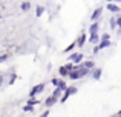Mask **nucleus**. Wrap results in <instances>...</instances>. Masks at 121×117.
Here are the masks:
<instances>
[{"label": "nucleus", "instance_id": "obj_1", "mask_svg": "<svg viewBox=\"0 0 121 117\" xmlns=\"http://www.w3.org/2000/svg\"><path fill=\"white\" fill-rule=\"evenodd\" d=\"M75 93H77V88H75V86H69L68 89L65 91V96L61 97V102H65V100L68 99L69 96H72V94H75Z\"/></svg>", "mask_w": 121, "mask_h": 117}, {"label": "nucleus", "instance_id": "obj_2", "mask_svg": "<svg viewBox=\"0 0 121 117\" xmlns=\"http://www.w3.org/2000/svg\"><path fill=\"white\" fill-rule=\"evenodd\" d=\"M69 60H72V63H81V60H83V54H80V52H74V54H71Z\"/></svg>", "mask_w": 121, "mask_h": 117}, {"label": "nucleus", "instance_id": "obj_3", "mask_svg": "<svg viewBox=\"0 0 121 117\" xmlns=\"http://www.w3.org/2000/svg\"><path fill=\"white\" fill-rule=\"evenodd\" d=\"M43 88H44V85H43V83H41V85H37V86H34L32 89H31V93H29V97L32 99V97L35 96L37 93H41V91H43Z\"/></svg>", "mask_w": 121, "mask_h": 117}, {"label": "nucleus", "instance_id": "obj_4", "mask_svg": "<svg viewBox=\"0 0 121 117\" xmlns=\"http://www.w3.org/2000/svg\"><path fill=\"white\" fill-rule=\"evenodd\" d=\"M69 77H71L72 80H75V79H80V71H78V68H74V71L69 72Z\"/></svg>", "mask_w": 121, "mask_h": 117}, {"label": "nucleus", "instance_id": "obj_5", "mask_svg": "<svg viewBox=\"0 0 121 117\" xmlns=\"http://www.w3.org/2000/svg\"><path fill=\"white\" fill-rule=\"evenodd\" d=\"M107 9L112 11V12H118L120 14V6H117L115 3H107Z\"/></svg>", "mask_w": 121, "mask_h": 117}, {"label": "nucleus", "instance_id": "obj_6", "mask_svg": "<svg viewBox=\"0 0 121 117\" xmlns=\"http://www.w3.org/2000/svg\"><path fill=\"white\" fill-rule=\"evenodd\" d=\"M101 12H103V8H97V9L94 11V14H92V17H91V19H92V20L95 22V20H97V19H98V17L101 15Z\"/></svg>", "mask_w": 121, "mask_h": 117}, {"label": "nucleus", "instance_id": "obj_7", "mask_svg": "<svg viewBox=\"0 0 121 117\" xmlns=\"http://www.w3.org/2000/svg\"><path fill=\"white\" fill-rule=\"evenodd\" d=\"M55 102H57V99H55V97H52V96H51V97H48V99H46L44 105H46V106H52Z\"/></svg>", "mask_w": 121, "mask_h": 117}, {"label": "nucleus", "instance_id": "obj_8", "mask_svg": "<svg viewBox=\"0 0 121 117\" xmlns=\"http://www.w3.org/2000/svg\"><path fill=\"white\" fill-rule=\"evenodd\" d=\"M84 42H86V34H81V36L78 37V40H77V46H83Z\"/></svg>", "mask_w": 121, "mask_h": 117}, {"label": "nucleus", "instance_id": "obj_9", "mask_svg": "<svg viewBox=\"0 0 121 117\" xmlns=\"http://www.w3.org/2000/svg\"><path fill=\"white\" fill-rule=\"evenodd\" d=\"M83 66H84L86 69H91V68H94V66H95V63L92 62V60H86V62H83Z\"/></svg>", "mask_w": 121, "mask_h": 117}, {"label": "nucleus", "instance_id": "obj_10", "mask_svg": "<svg viewBox=\"0 0 121 117\" xmlns=\"http://www.w3.org/2000/svg\"><path fill=\"white\" fill-rule=\"evenodd\" d=\"M97 29H98V22H95V23L91 25V28H89V33H91V34H97Z\"/></svg>", "mask_w": 121, "mask_h": 117}, {"label": "nucleus", "instance_id": "obj_11", "mask_svg": "<svg viewBox=\"0 0 121 117\" xmlns=\"http://www.w3.org/2000/svg\"><path fill=\"white\" fill-rule=\"evenodd\" d=\"M78 71H80V77H84V75H87L89 74V69H86L84 66H80V68H78Z\"/></svg>", "mask_w": 121, "mask_h": 117}, {"label": "nucleus", "instance_id": "obj_12", "mask_svg": "<svg viewBox=\"0 0 121 117\" xmlns=\"http://www.w3.org/2000/svg\"><path fill=\"white\" fill-rule=\"evenodd\" d=\"M110 45V40H101V43L98 45V49H103V48H107Z\"/></svg>", "mask_w": 121, "mask_h": 117}, {"label": "nucleus", "instance_id": "obj_13", "mask_svg": "<svg viewBox=\"0 0 121 117\" xmlns=\"http://www.w3.org/2000/svg\"><path fill=\"white\" fill-rule=\"evenodd\" d=\"M101 69H95L94 71V74H92V77H94V80H100V77H101Z\"/></svg>", "mask_w": 121, "mask_h": 117}, {"label": "nucleus", "instance_id": "obj_14", "mask_svg": "<svg viewBox=\"0 0 121 117\" xmlns=\"http://www.w3.org/2000/svg\"><path fill=\"white\" fill-rule=\"evenodd\" d=\"M89 40H91V43H97L98 42V34H91Z\"/></svg>", "mask_w": 121, "mask_h": 117}, {"label": "nucleus", "instance_id": "obj_15", "mask_svg": "<svg viewBox=\"0 0 121 117\" xmlns=\"http://www.w3.org/2000/svg\"><path fill=\"white\" fill-rule=\"evenodd\" d=\"M60 75H69V71L66 69V66H61V68H60Z\"/></svg>", "mask_w": 121, "mask_h": 117}, {"label": "nucleus", "instance_id": "obj_16", "mask_svg": "<svg viewBox=\"0 0 121 117\" xmlns=\"http://www.w3.org/2000/svg\"><path fill=\"white\" fill-rule=\"evenodd\" d=\"M29 8H31V3H29V2H25V3H22V9H23V11H28Z\"/></svg>", "mask_w": 121, "mask_h": 117}, {"label": "nucleus", "instance_id": "obj_17", "mask_svg": "<svg viewBox=\"0 0 121 117\" xmlns=\"http://www.w3.org/2000/svg\"><path fill=\"white\" fill-rule=\"evenodd\" d=\"M60 94H61V89H60V88H55V91H54L52 97H55V99H58V97H60Z\"/></svg>", "mask_w": 121, "mask_h": 117}, {"label": "nucleus", "instance_id": "obj_18", "mask_svg": "<svg viewBox=\"0 0 121 117\" xmlns=\"http://www.w3.org/2000/svg\"><path fill=\"white\" fill-rule=\"evenodd\" d=\"M58 88H60L61 91H66V89H68V86H66V83H65L63 80H60V83H58Z\"/></svg>", "mask_w": 121, "mask_h": 117}, {"label": "nucleus", "instance_id": "obj_19", "mask_svg": "<svg viewBox=\"0 0 121 117\" xmlns=\"http://www.w3.org/2000/svg\"><path fill=\"white\" fill-rule=\"evenodd\" d=\"M43 12H44V8H43V6H37V17H40Z\"/></svg>", "mask_w": 121, "mask_h": 117}, {"label": "nucleus", "instance_id": "obj_20", "mask_svg": "<svg viewBox=\"0 0 121 117\" xmlns=\"http://www.w3.org/2000/svg\"><path fill=\"white\" fill-rule=\"evenodd\" d=\"M75 46H77V43H71V45H69V46H68V48H66V49H65V51H66V52H71V51H72V49H74V48H75Z\"/></svg>", "mask_w": 121, "mask_h": 117}, {"label": "nucleus", "instance_id": "obj_21", "mask_svg": "<svg viewBox=\"0 0 121 117\" xmlns=\"http://www.w3.org/2000/svg\"><path fill=\"white\" fill-rule=\"evenodd\" d=\"M109 23H110V28H115L117 26V19H109Z\"/></svg>", "mask_w": 121, "mask_h": 117}, {"label": "nucleus", "instance_id": "obj_22", "mask_svg": "<svg viewBox=\"0 0 121 117\" xmlns=\"http://www.w3.org/2000/svg\"><path fill=\"white\" fill-rule=\"evenodd\" d=\"M37 103H39V102H37L35 99H31L29 102H28V105H31V106H32V105H37Z\"/></svg>", "mask_w": 121, "mask_h": 117}, {"label": "nucleus", "instance_id": "obj_23", "mask_svg": "<svg viewBox=\"0 0 121 117\" xmlns=\"http://www.w3.org/2000/svg\"><path fill=\"white\" fill-rule=\"evenodd\" d=\"M109 39H110V36H109V34H107V33L101 36V40H109Z\"/></svg>", "mask_w": 121, "mask_h": 117}, {"label": "nucleus", "instance_id": "obj_24", "mask_svg": "<svg viewBox=\"0 0 121 117\" xmlns=\"http://www.w3.org/2000/svg\"><path fill=\"white\" fill-rule=\"evenodd\" d=\"M117 25L120 26V33H121V15H118V19H117Z\"/></svg>", "mask_w": 121, "mask_h": 117}, {"label": "nucleus", "instance_id": "obj_25", "mask_svg": "<svg viewBox=\"0 0 121 117\" xmlns=\"http://www.w3.org/2000/svg\"><path fill=\"white\" fill-rule=\"evenodd\" d=\"M58 83H60V80H58V79H52V85H55V86L58 88Z\"/></svg>", "mask_w": 121, "mask_h": 117}, {"label": "nucleus", "instance_id": "obj_26", "mask_svg": "<svg viewBox=\"0 0 121 117\" xmlns=\"http://www.w3.org/2000/svg\"><path fill=\"white\" fill-rule=\"evenodd\" d=\"M23 109H25V111H32V106H31V105H26Z\"/></svg>", "mask_w": 121, "mask_h": 117}, {"label": "nucleus", "instance_id": "obj_27", "mask_svg": "<svg viewBox=\"0 0 121 117\" xmlns=\"http://www.w3.org/2000/svg\"><path fill=\"white\" fill-rule=\"evenodd\" d=\"M6 59H8V56H2V57H0V63H2V62H5Z\"/></svg>", "mask_w": 121, "mask_h": 117}, {"label": "nucleus", "instance_id": "obj_28", "mask_svg": "<svg viewBox=\"0 0 121 117\" xmlns=\"http://www.w3.org/2000/svg\"><path fill=\"white\" fill-rule=\"evenodd\" d=\"M48 116H49V111H44V112H43V114H41L40 117H48Z\"/></svg>", "mask_w": 121, "mask_h": 117}, {"label": "nucleus", "instance_id": "obj_29", "mask_svg": "<svg viewBox=\"0 0 121 117\" xmlns=\"http://www.w3.org/2000/svg\"><path fill=\"white\" fill-rule=\"evenodd\" d=\"M2 82H3V77H0V85H2Z\"/></svg>", "mask_w": 121, "mask_h": 117}, {"label": "nucleus", "instance_id": "obj_30", "mask_svg": "<svg viewBox=\"0 0 121 117\" xmlns=\"http://www.w3.org/2000/svg\"><path fill=\"white\" fill-rule=\"evenodd\" d=\"M107 2H112V0H107Z\"/></svg>", "mask_w": 121, "mask_h": 117}, {"label": "nucleus", "instance_id": "obj_31", "mask_svg": "<svg viewBox=\"0 0 121 117\" xmlns=\"http://www.w3.org/2000/svg\"><path fill=\"white\" fill-rule=\"evenodd\" d=\"M117 2H121V0H117Z\"/></svg>", "mask_w": 121, "mask_h": 117}, {"label": "nucleus", "instance_id": "obj_32", "mask_svg": "<svg viewBox=\"0 0 121 117\" xmlns=\"http://www.w3.org/2000/svg\"><path fill=\"white\" fill-rule=\"evenodd\" d=\"M120 114H121V111H120Z\"/></svg>", "mask_w": 121, "mask_h": 117}]
</instances>
